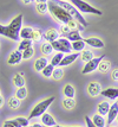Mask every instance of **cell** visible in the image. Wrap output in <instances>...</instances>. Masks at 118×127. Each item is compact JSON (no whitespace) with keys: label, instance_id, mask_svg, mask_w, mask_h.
Returning <instances> with one entry per match:
<instances>
[{"label":"cell","instance_id":"603a6c76","mask_svg":"<svg viewBox=\"0 0 118 127\" xmlns=\"http://www.w3.org/2000/svg\"><path fill=\"white\" fill-rule=\"evenodd\" d=\"M70 42H76V40H80L82 38V34H80V31L79 30H71L70 32L66 34V37Z\"/></svg>","mask_w":118,"mask_h":127},{"label":"cell","instance_id":"d6a6232c","mask_svg":"<svg viewBox=\"0 0 118 127\" xmlns=\"http://www.w3.org/2000/svg\"><path fill=\"white\" fill-rule=\"evenodd\" d=\"M53 70H54V66L52 65L51 63H49L43 69V71H41V74H43V76L44 77H52V72H53Z\"/></svg>","mask_w":118,"mask_h":127},{"label":"cell","instance_id":"d6986e66","mask_svg":"<svg viewBox=\"0 0 118 127\" xmlns=\"http://www.w3.org/2000/svg\"><path fill=\"white\" fill-rule=\"evenodd\" d=\"M32 33H33V29L30 28V26H24V28H21L20 32H19V38L31 39L32 38Z\"/></svg>","mask_w":118,"mask_h":127},{"label":"cell","instance_id":"4fadbf2b","mask_svg":"<svg viewBox=\"0 0 118 127\" xmlns=\"http://www.w3.org/2000/svg\"><path fill=\"white\" fill-rule=\"evenodd\" d=\"M118 114V105L117 102H113L112 105H110V109H109V113H107V124L111 125L113 122V120H116Z\"/></svg>","mask_w":118,"mask_h":127},{"label":"cell","instance_id":"7dc6e473","mask_svg":"<svg viewBox=\"0 0 118 127\" xmlns=\"http://www.w3.org/2000/svg\"><path fill=\"white\" fill-rule=\"evenodd\" d=\"M53 127H65V126H62V125H58V124H56Z\"/></svg>","mask_w":118,"mask_h":127},{"label":"cell","instance_id":"f546056e","mask_svg":"<svg viewBox=\"0 0 118 127\" xmlns=\"http://www.w3.org/2000/svg\"><path fill=\"white\" fill-rule=\"evenodd\" d=\"M64 58V54H62V52H57L56 55L52 57V60H51V64L54 66H59V64H60V62H62V60Z\"/></svg>","mask_w":118,"mask_h":127},{"label":"cell","instance_id":"681fc988","mask_svg":"<svg viewBox=\"0 0 118 127\" xmlns=\"http://www.w3.org/2000/svg\"><path fill=\"white\" fill-rule=\"evenodd\" d=\"M70 127H80V126H70Z\"/></svg>","mask_w":118,"mask_h":127},{"label":"cell","instance_id":"44dd1931","mask_svg":"<svg viewBox=\"0 0 118 127\" xmlns=\"http://www.w3.org/2000/svg\"><path fill=\"white\" fill-rule=\"evenodd\" d=\"M91 120L93 121V124H95L97 127H105V125H106L105 118H104L103 115H99L98 113L92 116V118H91Z\"/></svg>","mask_w":118,"mask_h":127},{"label":"cell","instance_id":"9c48e42d","mask_svg":"<svg viewBox=\"0 0 118 127\" xmlns=\"http://www.w3.org/2000/svg\"><path fill=\"white\" fill-rule=\"evenodd\" d=\"M101 83L92 81V82H90L89 84H87V93H89V95L92 96V97L98 96V95L101 94Z\"/></svg>","mask_w":118,"mask_h":127},{"label":"cell","instance_id":"52a82bcc","mask_svg":"<svg viewBox=\"0 0 118 127\" xmlns=\"http://www.w3.org/2000/svg\"><path fill=\"white\" fill-rule=\"evenodd\" d=\"M103 58H104V56H99V57H93L91 61H89L87 63H85L84 68H83V70H82V74H91V72H93L98 68V64L101 63V61H103Z\"/></svg>","mask_w":118,"mask_h":127},{"label":"cell","instance_id":"9f6ffc18","mask_svg":"<svg viewBox=\"0 0 118 127\" xmlns=\"http://www.w3.org/2000/svg\"><path fill=\"white\" fill-rule=\"evenodd\" d=\"M0 95H1V93H0Z\"/></svg>","mask_w":118,"mask_h":127},{"label":"cell","instance_id":"7a4b0ae2","mask_svg":"<svg viewBox=\"0 0 118 127\" xmlns=\"http://www.w3.org/2000/svg\"><path fill=\"white\" fill-rule=\"evenodd\" d=\"M47 8H49V12H50L51 17L56 20V22H59L62 25H67L70 22H72L73 18L67 12L65 11L63 7H60L59 5H57L54 2H47Z\"/></svg>","mask_w":118,"mask_h":127},{"label":"cell","instance_id":"db71d44e","mask_svg":"<svg viewBox=\"0 0 118 127\" xmlns=\"http://www.w3.org/2000/svg\"><path fill=\"white\" fill-rule=\"evenodd\" d=\"M110 127H115V126H110Z\"/></svg>","mask_w":118,"mask_h":127},{"label":"cell","instance_id":"f6af8a7d","mask_svg":"<svg viewBox=\"0 0 118 127\" xmlns=\"http://www.w3.org/2000/svg\"><path fill=\"white\" fill-rule=\"evenodd\" d=\"M4 106V99H2V96L0 95V107H2Z\"/></svg>","mask_w":118,"mask_h":127},{"label":"cell","instance_id":"ab89813d","mask_svg":"<svg viewBox=\"0 0 118 127\" xmlns=\"http://www.w3.org/2000/svg\"><path fill=\"white\" fill-rule=\"evenodd\" d=\"M111 78L113 81H118V69H113L111 72Z\"/></svg>","mask_w":118,"mask_h":127},{"label":"cell","instance_id":"30bf717a","mask_svg":"<svg viewBox=\"0 0 118 127\" xmlns=\"http://www.w3.org/2000/svg\"><path fill=\"white\" fill-rule=\"evenodd\" d=\"M43 38L45 39L46 42L52 43V42H54L56 39L59 38V31H57V29L51 28V29H49L47 31H45V32H44Z\"/></svg>","mask_w":118,"mask_h":127},{"label":"cell","instance_id":"f907efd6","mask_svg":"<svg viewBox=\"0 0 118 127\" xmlns=\"http://www.w3.org/2000/svg\"><path fill=\"white\" fill-rule=\"evenodd\" d=\"M62 1H67V0H62Z\"/></svg>","mask_w":118,"mask_h":127},{"label":"cell","instance_id":"bcb514c9","mask_svg":"<svg viewBox=\"0 0 118 127\" xmlns=\"http://www.w3.org/2000/svg\"><path fill=\"white\" fill-rule=\"evenodd\" d=\"M37 4H40V2H47V0H34Z\"/></svg>","mask_w":118,"mask_h":127},{"label":"cell","instance_id":"4316f807","mask_svg":"<svg viewBox=\"0 0 118 127\" xmlns=\"http://www.w3.org/2000/svg\"><path fill=\"white\" fill-rule=\"evenodd\" d=\"M62 106L67 109V111H71L76 107V100L74 99H68V97H65V99L62 101Z\"/></svg>","mask_w":118,"mask_h":127},{"label":"cell","instance_id":"f1b7e54d","mask_svg":"<svg viewBox=\"0 0 118 127\" xmlns=\"http://www.w3.org/2000/svg\"><path fill=\"white\" fill-rule=\"evenodd\" d=\"M63 76H64V70L62 69V66H56L52 72V78L54 81H59L63 78Z\"/></svg>","mask_w":118,"mask_h":127},{"label":"cell","instance_id":"5b68a950","mask_svg":"<svg viewBox=\"0 0 118 127\" xmlns=\"http://www.w3.org/2000/svg\"><path fill=\"white\" fill-rule=\"evenodd\" d=\"M71 4H72L80 13H91V14H96V16H101V10L96 8L93 6H91L90 4H87L84 0H71Z\"/></svg>","mask_w":118,"mask_h":127},{"label":"cell","instance_id":"ffe728a7","mask_svg":"<svg viewBox=\"0 0 118 127\" xmlns=\"http://www.w3.org/2000/svg\"><path fill=\"white\" fill-rule=\"evenodd\" d=\"M13 84L17 87V88H21V87H25V77H24V75L20 72H18L14 76H13Z\"/></svg>","mask_w":118,"mask_h":127},{"label":"cell","instance_id":"d4e9b609","mask_svg":"<svg viewBox=\"0 0 118 127\" xmlns=\"http://www.w3.org/2000/svg\"><path fill=\"white\" fill-rule=\"evenodd\" d=\"M20 103H21V101L19 99H17L16 96H11L10 99L7 100V105H8V108H11L13 111H16L18 109L19 107H20Z\"/></svg>","mask_w":118,"mask_h":127},{"label":"cell","instance_id":"7402d4cb","mask_svg":"<svg viewBox=\"0 0 118 127\" xmlns=\"http://www.w3.org/2000/svg\"><path fill=\"white\" fill-rule=\"evenodd\" d=\"M71 48H72V50L73 51H76V52H82L83 50H85L84 39L76 40V42H71Z\"/></svg>","mask_w":118,"mask_h":127},{"label":"cell","instance_id":"816d5d0a","mask_svg":"<svg viewBox=\"0 0 118 127\" xmlns=\"http://www.w3.org/2000/svg\"><path fill=\"white\" fill-rule=\"evenodd\" d=\"M117 105H118V99H117Z\"/></svg>","mask_w":118,"mask_h":127},{"label":"cell","instance_id":"b9f144b4","mask_svg":"<svg viewBox=\"0 0 118 127\" xmlns=\"http://www.w3.org/2000/svg\"><path fill=\"white\" fill-rule=\"evenodd\" d=\"M10 121H11V124H12V125H13L14 127H21L17 121H16V120H14V119H12V120H10Z\"/></svg>","mask_w":118,"mask_h":127},{"label":"cell","instance_id":"e575fe53","mask_svg":"<svg viewBox=\"0 0 118 127\" xmlns=\"http://www.w3.org/2000/svg\"><path fill=\"white\" fill-rule=\"evenodd\" d=\"M35 10L40 14H45L49 11L47 8V2H40V4H35Z\"/></svg>","mask_w":118,"mask_h":127},{"label":"cell","instance_id":"4dcf8cb0","mask_svg":"<svg viewBox=\"0 0 118 127\" xmlns=\"http://www.w3.org/2000/svg\"><path fill=\"white\" fill-rule=\"evenodd\" d=\"M80 58H82V61L87 63L89 61H91L93 58V54H92V51H90V50H83L82 54H80Z\"/></svg>","mask_w":118,"mask_h":127},{"label":"cell","instance_id":"8d00e7d4","mask_svg":"<svg viewBox=\"0 0 118 127\" xmlns=\"http://www.w3.org/2000/svg\"><path fill=\"white\" fill-rule=\"evenodd\" d=\"M14 120H16V121H17L21 127L28 126V119L27 118H24V116H17V118H14Z\"/></svg>","mask_w":118,"mask_h":127},{"label":"cell","instance_id":"1f68e13d","mask_svg":"<svg viewBox=\"0 0 118 127\" xmlns=\"http://www.w3.org/2000/svg\"><path fill=\"white\" fill-rule=\"evenodd\" d=\"M110 66H111V64H110L109 61H101V63L98 64V68H97V69H98L101 74H105V72L109 71Z\"/></svg>","mask_w":118,"mask_h":127},{"label":"cell","instance_id":"7bdbcfd3","mask_svg":"<svg viewBox=\"0 0 118 127\" xmlns=\"http://www.w3.org/2000/svg\"><path fill=\"white\" fill-rule=\"evenodd\" d=\"M31 127H44V125H43V124H39V122H34V124L31 125Z\"/></svg>","mask_w":118,"mask_h":127},{"label":"cell","instance_id":"f35d334b","mask_svg":"<svg viewBox=\"0 0 118 127\" xmlns=\"http://www.w3.org/2000/svg\"><path fill=\"white\" fill-rule=\"evenodd\" d=\"M85 122H86V126L87 127H97L95 124H93V121L91 120L90 116H87V115L85 116Z\"/></svg>","mask_w":118,"mask_h":127},{"label":"cell","instance_id":"cb8c5ba5","mask_svg":"<svg viewBox=\"0 0 118 127\" xmlns=\"http://www.w3.org/2000/svg\"><path fill=\"white\" fill-rule=\"evenodd\" d=\"M40 51H41V54L44 56H50L54 50L52 48V44H51V43L45 42V43H43V44L40 45Z\"/></svg>","mask_w":118,"mask_h":127},{"label":"cell","instance_id":"ba28073f","mask_svg":"<svg viewBox=\"0 0 118 127\" xmlns=\"http://www.w3.org/2000/svg\"><path fill=\"white\" fill-rule=\"evenodd\" d=\"M23 61V52L21 51H19V50H13L10 56H8V58H7V63L10 64V65H17L19 64L20 62Z\"/></svg>","mask_w":118,"mask_h":127},{"label":"cell","instance_id":"5bb4252c","mask_svg":"<svg viewBox=\"0 0 118 127\" xmlns=\"http://www.w3.org/2000/svg\"><path fill=\"white\" fill-rule=\"evenodd\" d=\"M101 95L105 96L106 99L115 100L118 99V88H113V87H109V88L104 89L101 92Z\"/></svg>","mask_w":118,"mask_h":127},{"label":"cell","instance_id":"f5cc1de1","mask_svg":"<svg viewBox=\"0 0 118 127\" xmlns=\"http://www.w3.org/2000/svg\"><path fill=\"white\" fill-rule=\"evenodd\" d=\"M26 127H31V126H26Z\"/></svg>","mask_w":118,"mask_h":127},{"label":"cell","instance_id":"ee69618b","mask_svg":"<svg viewBox=\"0 0 118 127\" xmlns=\"http://www.w3.org/2000/svg\"><path fill=\"white\" fill-rule=\"evenodd\" d=\"M34 0H21V2H24L25 5H30V4H32Z\"/></svg>","mask_w":118,"mask_h":127},{"label":"cell","instance_id":"74e56055","mask_svg":"<svg viewBox=\"0 0 118 127\" xmlns=\"http://www.w3.org/2000/svg\"><path fill=\"white\" fill-rule=\"evenodd\" d=\"M70 31H71V29L68 28L67 25H62L60 29H59V33H63V34H65V36H66Z\"/></svg>","mask_w":118,"mask_h":127},{"label":"cell","instance_id":"ac0fdd59","mask_svg":"<svg viewBox=\"0 0 118 127\" xmlns=\"http://www.w3.org/2000/svg\"><path fill=\"white\" fill-rule=\"evenodd\" d=\"M63 94L65 95V97L68 99H74V95H76V89L72 84H65L64 88H63Z\"/></svg>","mask_w":118,"mask_h":127},{"label":"cell","instance_id":"60d3db41","mask_svg":"<svg viewBox=\"0 0 118 127\" xmlns=\"http://www.w3.org/2000/svg\"><path fill=\"white\" fill-rule=\"evenodd\" d=\"M2 127H14V126L11 124L10 120H5V121L2 122Z\"/></svg>","mask_w":118,"mask_h":127},{"label":"cell","instance_id":"e0dca14e","mask_svg":"<svg viewBox=\"0 0 118 127\" xmlns=\"http://www.w3.org/2000/svg\"><path fill=\"white\" fill-rule=\"evenodd\" d=\"M109 109H110V103H109L107 101H101V102H99L98 106H97V111H98V114H99V115H103V116L107 115Z\"/></svg>","mask_w":118,"mask_h":127},{"label":"cell","instance_id":"277c9868","mask_svg":"<svg viewBox=\"0 0 118 127\" xmlns=\"http://www.w3.org/2000/svg\"><path fill=\"white\" fill-rule=\"evenodd\" d=\"M54 99H56L54 96H50V97H47V99L38 102V103L32 108V111H31V113H30V115H28L27 119L30 120V119H34V118L41 116L46 111H47V108L54 102Z\"/></svg>","mask_w":118,"mask_h":127},{"label":"cell","instance_id":"8fae6325","mask_svg":"<svg viewBox=\"0 0 118 127\" xmlns=\"http://www.w3.org/2000/svg\"><path fill=\"white\" fill-rule=\"evenodd\" d=\"M84 42H85V44L90 45V46L95 48V49H101V48H104V42L101 38H98V37L84 38Z\"/></svg>","mask_w":118,"mask_h":127},{"label":"cell","instance_id":"836d02e7","mask_svg":"<svg viewBox=\"0 0 118 127\" xmlns=\"http://www.w3.org/2000/svg\"><path fill=\"white\" fill-rule=\"evenodd\" d=\"M44 36V32L40 30V29H33V33H32V42H39L40 39L43 38Z\"/></svg>","mask_w":118,"mask_h":127},{"label":"cell","instance_id":"7c38bea8","mask_svg":"<svg viewBox=\"0 0 118 127\" xmlns=\"http://www.w3.org/2000/svg\"><path fill=\"white\" fill-rule=\"evenodd\" d=\"M79 56H80L79 52H74V54H67V55H65L64 56V58L62 60V62H60L59 66H67V65H70V64H72L73 62L76 61Z\"/></svg>","mask_w":118,"mask_h":127},{"label":"cell","instance_id":"3957f363","mask_svg":"<svg viewBox=\"0 0 118 127\" xmlns=\"http://www.w3.org/2000/svg\"><path fill=\"white\" fill-rule=\"evenodd\" d=\"M51 1L54 2V4H57V5H59L60 7H63V8L67 12L68 14L72 17L73 19L78 23V24H80L83 28H84V26L86 28V26L89 25V23L85 20V18L83 17V14H82V13H80V12H79L72 4H68L67 1H62V0H51Z\"/></svg>","mask_w":118,"mask_h":127},{"label":"cell","instance_id":"2e32d148","mask_svg":"<svg viewBox=\"0 0 118 127\" xmlns=\"http://www.w3.org/2000/svg\"><path fill=\"white\" fill-rule=\"evenodd\" d=\"M41 124L44 125V126H47V127H53L56 125L57 122L54 120V118L51 115L50 113H47L45 112L43 115H41Z\"/></svg>","mask_w":118,"mask_h":127},{"label":"cell","instance_id":"484cf974","mask_svg":"<svg viewBox=\"0 0 118 127\" xmlns=\"http://www.w3.org/2000/svg\"><path fill=\"white\" fill-rule=\"evenodd\" d=\"M33 46V42L32 39H21L19 42V45H18V50L23 52L24 50L28 49V48H32Z\"/></svg>","mask_w":118,"mask_h":127},{"label":"cell","instance_id":"11a10c76","mask_svg":"<svg viewBox=\"0 0 118 127\" xmlns=\"http://www.w3.org/2000/svg\"><path fill=\"white\" fill-rule=\"evenodd\" d=\"M44 127H47V126H44Z\"/></svg>","mask_w":118,"mask_h":127},{"label":"cell","instance_id":"d590c367","mask_svg":"<svg viewBox=\"0 0 118 127\" xmlns=\"http://www.w3.org/2000/svg\"><path fill=\"white\" fill-rule=\"evenodd\" d=\"M33 56H34L33 46H32V48H28V49H26V50H24V51H23V60L28 61V60H31Z\"/></svg>","mask_w":118,"mask_h":127},{"label":"cell","instance_id":"c3c4849f","mask_svg":"<svg viewBox=\"0 0 118 127\" xmlns=\"http://www.w3.org/2000/svg\"><path fill=\"white\" fill-rule=\"evenodd\" d=\"M116 120H117V122H118V114H117V118H116Z\"/></svg>","mask_w":118,"mask_h":127},{"label":"cell","instance_id":"6da1fadb","mask_svg":"<svg viewBox=\"0 0 118 127\" xmlns=\"http://www.w3.org/2000/svg\"><path fill=\"white\" fill-rule=\"evenodd\" d=\"M23 14H18L11 20L8 25H1L0 24V36H4L6 38L12 40H19V32L23 28Z\"/></svg>","mask_w":118,"mask_h":127},{"label":"cell","instance_id":"9a60e30c","mask_svg":"<svg viewBox=\"0 0 118 127\" xmlns=\"http://www.w3.org/2000/svg\"><path fill=\"white\" fill-rule=\"evenodd\" d=\"M47 64H49V63H47V58H46L45 56L38 57V58L34 61V70L38 72H41L43 69H44Z\"/></svg>","mask_w":118,"mask_h":127},{"label":"cell","instance_id":"83f0119b","mask_svg":"<svg viewBox=\"0 0 118 127\" xmlns=\"http://www.w3.org/2000/svg\"><path fill=\"white\" fill-rule=\"evenodd\" d=\"M27 94H28L27 88H26V87H21V88H18L17 90H16V95H14V96L21 101V100H25L27 97Z\"/></svg>","mask_w":118,"mask_h":127},{"label":"cell","instance_id":"8992f818","mask_svg":"<svg viewBox=\"0 0 118 127\" xmlns=\"http://www.w3.org/2000/svg\"><path fill=\"white\" fill-rule=\"evenodd\" d=\"M51 44H52V48H53L54 51L62 52V54H70V51L72 50V48H71V42H70L67 38H65V37L56 39V40L52 42Z\"/></svg>","mask_w":118,"mask_h":127}]
</instances>
